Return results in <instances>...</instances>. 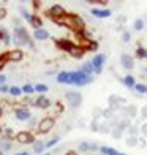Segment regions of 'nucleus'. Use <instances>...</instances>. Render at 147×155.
<instances>
[{
  "label": "nucleus",
  "mask_w": 147,
  "mask_h": 155,
  "mask_svg": "<svg viewBox=\"0 0 147 155\" xmlns=\"http://www.w3.org/2000/svg\"><path fill=\"white\" fill-rule=\"evenodd\" d=\"M57 22L60 25H65L67 29L73 30L76 33H82L84 29H86V22H84V19L81 16H78V15H67L62 19H59Z\"/></svg>",
  "instance_id": "f257e3e1"
},
{
  "label": "nucleus",
  "mask_w": 147,
  "mask_h": 155,
  "mask_svg": "<svg viewBox=\"0 0 147 155\" xmlns=\"http://www.w3.org/2000/svg\"><path fill=\"white\" fill-rule=\"evenodd\" d=\"M93 82V76H87L84 71H68V81L67 84L70 86H78V87H84Z\"/></svg>",
  "instance_id": "f03ea898"
},
{
  "label": "nucleus",
  "mask_w": 147,
  "mask_h": 155,
  "mask_svg": "<svg viewBox=\"0 0 147 155\" xmlns=\"http://www.w3.org/2000/svg\"><path fill=\"white\" fill-rule=\"evenodd\" d=\"M13 41L15 45H29V46H33L32 45V40L29 37V32H27L25 27H21V25H16L15 29V37H13Z\"/></svg>",
  "instance_id": "7ed1b4c3"
},
{
  "label": "nucleus",
  "mask_w": 147,
  "mask_h": 155,
  "mask_svg": "<svg viewBox=\"0 0 147 155\" xmlns=\"http://www.w3.org/2000/svg\"><path fill=\"white\" fill-rule=\"evenodd\" d=\"M46 16H47V18H51L52 21H55V22H57L59 19H62L64 16H67V11H65V8H64L62 5L55 3V5H52L51 8L46 11Z\"/></svg>",
  "instance_id": "20e7f679"
},
{
  "label": "nucleus",
  "mask_w": 147,
  "mask_h": 155,
  "mask_svg": "<svg viewBox=\"0 0 147 155\" xmlns=\"http://www.w3.org/2000/svg\"><path fill=\"white\" fill-rule=\"evenodd\" d=\"M78 37H79V46L84 49V51H98V45L96 41H93L92 38H86V37H82L81 33H78Z\"/></svg>",
  "instance_id": "39448f33"
},
{
  "label": "nucleus",
  "mask_w": 147,
  "mask_h": 155,
  "mask_svg": "<svg viewBox=\"0 0 147 155\" xmlns=\"http://www.w3.org/2000/svg\"><path fill=\"white\" fill-rule=\"evenodd\" d=\"M65 100L68 101V104L71 108H78L81 106V103H82V97L79 92H74V90H70V92L65 94Z\"/></svg>",
  "instance_id": "423d86ee"
},
{
  "label": "nucleus",
  "mask_w": 147,
  "mask_h": 155,
  "mask_svg": "<svg viewBox=\"0 0 147 155\" xmlns=\"http://www.w3.org/2000/svg\"><path fill=\"white\" fill-rule=\"evenodd\" d=\"M104 62H106V55L104 54H96L95 57L92 59V63H93V68H95V74H101L103 71V65H104Z\"/></svg>",
  "instance_id": "0eeeda50"
},
{
  "label": "nucleus",
  "mask_w": 147,
  "mask_h": 155,
  "mask_svg": "<svg viewBox=\"0 0 147 155\" xmlns=\"http://www.w3.org/2000/svg\"><path fill=\"white\" fill-rule=\"evenodd\" d=\"M52 127H54V120H52L51 117H46V119H43V120L40 122L38 131H40V133H47V131L52 130Z\"/></svg>",
  "instance_id": "6e6552de"
},
{
  "label": "nucleus",
  "mask_w": 147,
  "mask_h": 155,
  "mask_svg": "<svg viewBox=\"0 0 147 155\" xmlns=\"http://www.w3.org/2000/svg\"><path fill=\"white\" fill-rule=\"evenodd\" d=\"M16 139H18V143H21V144H30V143H35L32 133H29V131H21V133H18V135H16Z\"/></svg>",
  "instance_id": "1a4fd4ad"
},
{
  "label": "nucleus",
  "mask_w": 147,
  "mask_h": 155,
  "mask_svg": "<svg viewBox=\"0 0 147 155\" xmlns=\"http://www.w3.org/2000/svg\"><path fill=\"white\" fill-rule=\"evenodd\" d=\"M33 104H35L37 108H40V109H46V108L51 106V101H49V98H47L46 95H38V98L35 100Z\"/></svg>",
  "instance_id": "9d476101"
},
{
  "label": "nucleus",
  "mask_w": 147,
  "mask_h": 155,
  "mask_svg": "<svg viewBox=\"0 0 147 155\" xmlns=\"http://www.w3.org/2000/svg\"><path fill=\"white\" fill-rule=\"evenodd\" d=\"M90 13L98 19H106V18L111 16V10H106V8H92Z\"/></svg>",
  "instance_id": "9b49d317"
},
{
  "label": "nucleus",
  "mask_w": 147,
  "mask_h": 155,
  "mask_svg": "<svg viewBox=\"0 0 147 155\" xmlns=\"http://www.w3.org/2000/svg\"><path fill=\"white\" fill-rule=\"evenodd\" d=\"M120 63H122V67L125 70H131L133 67H135V60H133V57L128 55V54H122L120 55Z\"/></svg>",
  "instance_id": "f8f14e48"
},
{
  "label": "nucleus",
  "mask_w": 147,
  "mask_h": 155,
  "mask_svg": "<svg viewBox=\"0 0 147 155\" xmlns=\"http://www.w3.org/2000/svg\"><path fill=\"white\" fill-rule=\"evenodd\" d=\"M15 116H16L18 120H29L30 119V111L27 108H18L15 111Z\"/></svg>",
  "instance_id": "ddd939ff"
},
{
  "label": "nucleus",
  "mask_w": 147,
  "mask_h": 155,
  "mask_svg": "<svg viewBox=\"0 0 147 155\" xmlns=\"http://www.w3.org/2000/svg\"><path fill=\"white\" fill-rule=\"evenodd\" d=\"M68 54L71 55V57H74V59H82L84 54H86V51H84V49H82L79 45H74V46L68 51Z\"/></svg>",
  "instance_id": "4468645a"
},
{
  "label": "nucleus",
  "mask_w": 147,
  "mask_h": 155,
  "mask_svg": "<svg viewBox=\"0 0 147 155\" xmlns=\"http://www.w3.org/2000/svg\"><path fill=\"white\" fill-rule=\"evenodd\" d=\"M55 45H57L60 49H64V51H70L73 46H74V43L73 41H70V40H55Z\"/></svg>",
  "instance_id": "2eb2a0df"
},
{
  "label": "nucleus",
  "mask_w": 147,
  "mask_h": 155,
  "mask_svg": "<svg viewBox=\"0 0 147 155\" xmlns=\"http://www.w3.org/2000/svg\"><path fill=\"white\" fill-rule=\"evenodd\" d=\"M33 38L38 40V41H44V40L49 38V32L44 30V29H38V30L33 32Z\"/></svg>",
  "instance_id": "dca6fc26"
},
{
  "label": "nucleus",
  "mask_w": 147,
  "mask_h": 155,
  "mask_svg": "<svg viewBox=\"0 0 147 155\" xmlns=\"http://www.w3.org/2000/svg\"><path fill=\"white\" fill-rule=\"evenodd\" d=\"M100 152L104 153V155H128V153H123V152H119L113 147H108V146H101L100 147Z\"/></svg>",
  "instance_id": "f3484780"
},
{
  "label": "nucleus",
  "mask_w": 147,
  "mask_h": 155,
  "mask_svg": "<svg viewBox=\"0 0 147 155\" xmlns=\"http://www.w3.org/2000/svg\"><path fill=\"white\" fill-rule=\"evenodd\" d=\"M81 71H84L87 76H93V71H95V68H93V63L92 60H89V62H84V65L81 68Z\"/></svg>",
  "instance_id": "a211bd4d"
},
{
  "label": "nucleus",
  "mask_w": 147,
  "mask_h": 155,
  "mask_svg": "<svg viewBox=\"0 0 147 155\" xmlns=\"http://www.w3.org/2000/svg\"><path fill=\"white\" fill-rule=\"evenodd\" d=\"M22 51L21 49H13V51H10L8 52V59L10 60H13V62H19L21 59H22Z\"/></svg>",
  "instance_id": "6ab92c4d"
},
{
  "label": "nucleus",
  "mask_w": 147,
  "mask_h": 155,
  "mask_svg": "<svg viewBox=\"0 0 147 155\" xmlns=\"http://www.w3.org/2000/svg\"><path fill=\"white\" fill-rule=\"evenodd\" d=\"M0 41H2L3 45H10L11 43V37H10V33H8V30H6L5 27L0 29Z\"/></svg>",
  "instance_id": "aec40b11"
},
{
  "label": "nucleus",
  "mask_w": 147,
  "mask_h": 155,
  "mask_svg": "<svg viewBox=\"0 0 147 155\" xmlns=\"http://www.w3.org/2000/svg\"><path fill=\"white\" fill-rule=\"evenodd\" d=\"M122 82H123V86L128 87V89H135V86L138 84V82L135 81V78H133L131 74H127V76H125L123 79H122Z\"/></svg>",
  "instance_id": "412c9836"
},
{
  "label": "nucleus",
  "mask_w": 147,
  "mask_h": 155,
  "mask_svg": "<svg viewBox=\"0 0 147 155\" xmlns=\"http://www.w3.org/2000/svg\"><path fill=\"white\" fill-rule=\"evenodd\" d=\"M46 150V144L41 143V141H35L33 143V152L35 153H41L43 155V152Z\"/></svg>",
  "instance_id": "4be33fe9"
},
{
  "label": "nucleus",
  "mask_w": 147,
  "mask_h": 155,
  "mask_svg": "<svg viewBox=\"0 0 147 155\" xmlns=\"http://www.w3.org/2000/svg\"><path fill=\"white\" fill-rule=\"evenodd\" d=\"M30 25L33 27L35 30H38V29H41V25H43V21H41L38 16H32V19H30Z\"/></svg>",
  "instance_id": "5701e85b"
},
{
  "label": "nucleus",
  "mask_w": 147,
  "mask_h": 155,
  "mask_svg": "<svg viewBox=\"0 0 147 155\" xmlns=\"http://www.w3.org/2000/svg\"><path fill=\"white\" fill-rule=\"evenodd\" d=\"M67 81H68V71H60L57 74V82L59 84H67Z\"/></svg>",
  "instance_id": "b1692460"
},
{
  "label": "nucleus",
  "mask_w": 147,
  "mask_h": 155,
  "mask_svg": "<svg viewBox=\"0 0 147 155\" xmlns=\"http://www.w3.org/2000/svg\"><path fill=\"white\" fill-rule=\"evenodd\" d=\"M136 57H139V59H147V49L142 48V46H138V49H136Z\"/></svg>",
  "instance_id": "393cba45"
},
{
  "label": "nucleus",
  "mask_w": 147,
  "mask_h": 155,
  "mask_svg": "<svg viewBox=\"0 0 147 155\" xmlns=\"http://www.w3.org/2000/svg\"><path fill=\"white\" fill-rule=\"evenodd\" d=\"M8 60H10V59H8V52L0 55V71L5 68V65H6V62H8Z\"/></svg>",
  "instance_id": "a878e982"
},
{
  "label": "nucleus",
  "mask_w": 147,
  "mask_h": 155,
  "mask_svg": "<svg viewBox=\"0 0 147 155\" xmlns=\"http://www.w3.org/2000/svg\"><path fill=\"white\" fill-rule=\"evenodd\" d=\"M21 94H22V89L21 87H10V95H13V97H19Z\"/></svg>",
  "instance_id": "bb28decb"
},
{
  "label": "nucleus",
  "mask_w": 147,
  "mask_h": 155,
  "mask_svg": "<svg viewBox=\"0 0 147 155\" xmlns=\"http://www.w3.org/2000/svg\"><path fill=\"white\" fill-rule=\"evenodd\" d=\"M35 92L44 94V92H47V86H44V84H37V86H35Z\"/></svg>",
  "instance_id": "cd10ccee"
},
{
  "label": "nucleus",
  "mask_w": 147,
  "mask_h": 155,
  "mask_svg": "<svg viewBox=\"0 0 147 155\" xmlns=\"http://www.w3.org/2000/svg\"><path fill=\"white\" fill-rule=\"evenodd\" d=\"M59 139H60L59 136H55V138H52V139H49L47 143H46V149H51V147H54L55 144L59 143Z\"/></svg>",
  "instance_id": "c85d7f7f"
},
{
  "label": "nucleus",
  "mask_w": 147,
  "mask_h": 155,
  "mask_svg": "<svg viewBox=\"0 0 147 155\" xmlns=\"http://www.w3.org/2000/svg\"><path fill=\"white\" fill-rule=\"evenodd\" d=\"M19 11H21V15H22V16L25 18V21H27V22L30 24V19H32V15H29V11H27L25 8H22V6H21V8H19Z\"/></svg>",
  "instance_id": "c756f323"
},
{
  "label": "nucleus",
  "mask_w": 147,
  "mask_h": 155,
  "mask_svg": "<svg viewBox=\"0 0 147 155\" xmlns=\"http://www.w3.org/2000/svg\"><path fill=\"white\" fill-rule=\"evenodd\" d=\"M142 29H144V21H142V19H136V21H135V30L141 32Z\"/></svg>",
  "instance_id": "7c9ffc66"
},
{
  "label": "nucleus",
  "mask_w": 147,
  "mask_h": 155,
  "mask_svg": "<svg viewBox=\"0 0 147 155\" xmlns=\"http://www.w3.org/2000/svg\"><path fill=\"white\" fill-rule=\"evenodd\" d=\"M135 90H136L138 94H145L147 92V86H144V84H136Z\"/></svg>",
  "instance_id": "2f4dec72"
},
{
  "label": "nucleus",
  "mask_w": 147,
  "mask_h": 155,
  "mask_svg": "<svg viewBox=\"0 0 147 155\" xmlns=\"http://www.w3.org/2000/svg\"><path fill=\"white\" fill-rule=\"evenodd\" d=\"M22 92L30 95V94H33V92H35V87H33V86H30V84H25V86L22 87Z\"/></svg>",
  "instance_id": "473e14b6"
},
{
  "label": "nucleus",
  "mask_w": 147,
  "mask_h": 155,
  "mask_svg": "<svg viewBox=\"0 0 147 155\" xmlns=\"http://www.w3.org/2000/svg\"><path fill=\"white\" fill-rule=\"evenodd\" d=\"M79 150L81 152H90V144L89 143H81L79 144Z\"/></svg>",
  "instance_id": "72a5a7b5"
},
{
  "label": "nucleus",
  "mask_w": 147,
  "mask_h": 155,
  "mask_svg": "<svg viewBox=\"0 0 147 155\" xmlns=\"http://www.w3.org/2000/svg\"><path fill=\"white\" fill-rule=\"evenodd\" d=\"M130 38H131L130 32H122V40L125 41V43H128V41H130Z\"/></svg>",
  "instance_id": "f704fd0d"
},
{
  "label": "nucleus",
  "mask_w": 147,
  "mask_h": 155,
  "mask_svg": "<svg viewBox=\"0 0 147 155\" xmlns=\"http://www.w3.org/2000/svg\"><path fill=\"white\" fill-rule=\"evenodd\" d=\"M0 92L5 94V92H10V87L6 86V84H3V86H0Z\"/></svg>",
  "instance_id": "c9c22d12"
},
{
  "label": "nucleus",
  "mask_w": 147,
  "mask_h": 155,
  "mask_svg": "<svg viewBox=\"0 0 147 155\" xmlns=\"http://www.w3.org/2000/svg\"><path fill=\"white\" fill-rule=\"evenodd\" d=\"M96 150H100V147L96 144H90V152H96Z\"/></svg>",
  "instance_id": "e433bc0d"
},
{
  "label": "nucleus",
  "mask_w": 147,
  "mask_h": 155,
  "mask_svg": "<svg viewBox=\"0 0 147 155\" xmlns=\"http://www.w3.org/2000/svg\"><path fill=\"white\" fill-rule=\"evenodd\" d=\"M5 82H6V76L5 74H0V86H3Z\"/></svg>",
  "instance_id": "4c0bfd02"
},
{
  "label": "nucleus",
  "mask_w": 147,
  "mask_h": 155,
  "mask_svg": "<svg viewBox=\"0 0 147 155\" xmlns=\"http://www.w3.org/2000/svg\"><path fill=\"white\" fill-rule=\"evenodd\" d=\"M5 15H6V10L5 8H0V19H3Z\"/></svg>",
  "instance_id": "58836bf2"
},
{
  "label": "nucleus",
  "mask_w": 147,
  "mask_h": 155,
  "mask_svg": "<svg viewBox=\"0 0 147 155\" xmlns=\"http://www.w3.org/2000/svg\"><path fill=\"white\" fill-rule=\"evenodd\" d=\"M65 155H78V152H76V150H68Z\"/></svg>",
  "instance_id": "ea45409f"
},
{
  "label": "nucleus",
  "mask_w": 147,
  "mask_h": 155,
  "mask_svg": "<svg viewBox=\"0 0 147 155\" xmlns=\"http://www.w3.org/2000/svg\"><path fill=\"white\" fill-rule=\"evenodd\" d=\"M15 155H30L29 152H18V153H15Z\"/></svg>",
  "instance_id": "a19ab883"
},
{
  "label": "nucleus",
  "mask_w": 147,
  "mask_h": 155,
  "mask_svg": "<svg viewBox=\"0 0 147 155\" xmlns=\"http://www.w3.org/2000/svg\"><path fill=\"white\" fill-rule=\"evenodd\" d=\"M142 133H144V135H147V125L142 127Z\"/></svg>",
  "instance_id": "79ce46f5"
},
{
  "label": "nucleus",
  "mask_w": 147,
  "mask_h": 155,
  "mask_svg": "<svg viewBox=\"0 0 147 155\" xmlns=\"http://www.w3.org/2000/svg\"><path fill=\"white\" fill-rule=\"evenodd\" d=\"M142 70H144V73H147V67H144Z\"/></svg>",
  "instance_id": "37998d69"
},
{
  "label": "nucleus",
  "mask_w": 147,
  "mask_h": 155,
  "mask_svg": "<svg viewBox=\"0 0 147 155\" xmlns=\"http://www.w3.org/2000/svg\"><path fill=\"white\" fill-rule=\"evenodd\" d=\"M43 155H51V153H49V152H46V153H43Z\"/></svg>",
  "instance_id": "c03bdc74"
},
{
  "label": "nucleus",
  "mask_w": 147,
  "mask_h": 155,
  "mask_svg": "<svg viewBox=\"0 0 147 155\" xmlns=\"http://www.w3.org/2000/svg\"><path fill=\"white\" fill-rule=\"evenodd\" d=\"M0 116H2V108H0Z\"/></svg>",
  "instance_id": "a18cd8bd"
},
{
  "label": "nucleus",
  "mask_w": 147,
  "mask_h": 155,
  "mask_svg": "<svg viewBox=\"0 0 147 155\" xmlns=\"http://www.w3.org/2000/svg\"><path fill=\"white\" fill-rule=\"evenodd\" d=\"M0 155H2V153H0Z\"/></svg>",
  "instance_id": "49530a36"
},
{
  "label": "nucleus",
  "mask_w": 147,
  "mask_h": 155,
  "mask_svg": "<svg viewBox=\"0 0 147 155\" xmlns=\"http://www.w3.org/2000/svg\"><path fill=\"white\" fill-rule=\"evenodd\" d=\"M145 94H147V92H145Z\"/></svg>",
  "instance_id": "de8ad7c7"
}]
</instances>
